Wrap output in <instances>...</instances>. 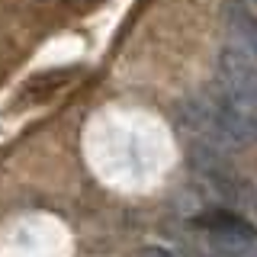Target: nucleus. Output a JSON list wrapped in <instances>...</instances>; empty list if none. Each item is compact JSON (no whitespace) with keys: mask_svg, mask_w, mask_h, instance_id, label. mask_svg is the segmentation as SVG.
Masks as SVG:
<instances>
[{"mask_svg":"<svg viewBox=\"0 0 257 257\" xmlns=\"http://www.w3.org/2000/svg\"><path fill=\"white\" fill-rule=\"evenodd\" d=\"M222 16H225V26L235 32V39L244 45V52L257 61V13L244 0H225Z\"/></svg>","mask_w":257,"mask_h":257,"instance_id":"2","label":"nucleus"},{"mask_svg":"<svg viewBox=\"0 0 257 257\" xmlns=\"http://www.w3.org/2000/svg\"><path fill=\"white\" fill-rule=\"evenodd\" d=\"M145 257H171V254H167V251H161V247H155V251H148Z\"/></svg>","mask_w":257,"mask_h":257,"instance_id":"3","label":"nucleus"},{"mask_svg":"<svg viewBox=\"0 0 257 257\" xmlns=\"http://www.w3.org/2000/svg\"><path fill=\"white\" fill-rule=\"evenodd\" d=\"M251 4H254V7H257V0H251Z\"/></svg>","mask_w":257,"mask_h":257,"instance_id":"4","label":"nucleus"},{"mask_svg":"<svg viewBox=\"0 0 257 257\" xmlns=\"http://www.w3.org/2000/svg\"><path fill=\"white\" fill-rule=\"evenodd\" d=\"M219 68H222L225 96L235 100L238 106L257 112V61L241 48H225Z\"/></svg>","mask_w":257,"mask_h":257,"instance_id":"1","label":"nucleus"}]
</instances>
